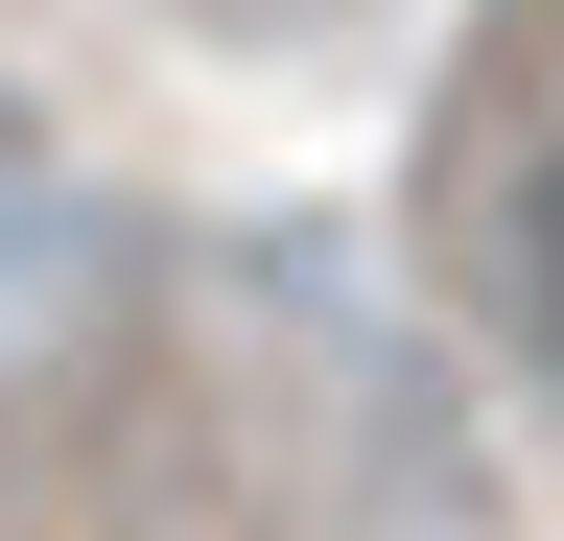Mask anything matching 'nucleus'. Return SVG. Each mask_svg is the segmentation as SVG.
I'll list each match as a JSON object with an SVG mask.
<instances>
[{
	"label": "nucleus",
	"instance_id": "2",
	"mask_svg": "<svg viewBox=\"0 0 564 541\" xmlns=\"http://www.w3.org/2000/svg\"><path fill=\"white\" fill-rule=\"evenodd\" d=\"M212 24H329V0H212Z\"/></svg>",
	"mask_w": 564,
	"mask_h": 541
},
{
	"label": "nucleus",
	"instance_id": "1",
	"mask_svg": "<svg viewBox=\"0 0 564 541\" xmlns=\"http://www.w3.org/2000/svg\"><path fill=\"white\" fill-rule=\"evenodd\" d=\"M494 306H518V354L564 377V142L518 165V213H494Z\"/></svg>",
	"mask_w": 564,
	"mask_h": 541
}]
</instances>
